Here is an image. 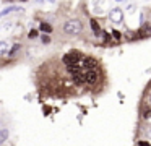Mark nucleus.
Here are the masks:
<instances>
[{
	"label": "nucleus",
	"instance_id": "obj_1",
	"mask_svg": "<svg viewBox=\"0 0 151 146\" xmlns=\"http://www.w3.org/2000/svg\"><path fill=\"white\" fill-rule=\"evenodd\" d=\"M63 31L67 32V34H80L81 32V23L78 21V19H70V21H67L65 24H63Z\"/></svg>",
	"mask_w": 151,
	"mask_h": 146
},
{
	"label": "nucleus",
	"instance_id": "obj_2",
	"mask_svg": "<svg viewBox=\"0 0 151 146\" xmlns=\"http://www.w3.org/2000/svg\"><path fill=\"white\" fill-rule=\"evenodd\" d=\"M81 54L80 52H76V50H73V52H68V54H65L63 55V63L65 65H75V63H78L80 60H81Z\"/></svg>",
	"mask_w": 151,
	"mask_h": 146
},
{
	"label": "nucleus",
	"instance_id": "obj_3",
	"mask_svg": "<svg viewBox=\"0 0 151 146\" xmlns=\"http://www.w3.org/2000/svg\"><path fill=\"white\" fill-rule=\"evenodd\" d=\"M109 18L114 23H122L124 21V12H122V8H119V6L112 8L111 12H109Z\"/></svg>",
	"mask_w": 151,
	"mask_h": 146
},
{
	"label": "nucleus",
	"instance_id": "obj_4",
	"mask_svg": "<svg viewBox=\"0 0 151 146\" xmlns=\"http://www.w3.org/2000/svg\"><path fill=\"white\" fill-rule=\"evenodd\" d=\"M80 65H81L83 70H88V68H96L98 67V60L93 57H86V58H81L80 60Z\"/></svg>",
	"mask_w": 151,
	"mask_h": 146
},
{
	"label": "nucleus",
	"instance_id": "obj_5",
	"mask_svg": "<svg viewBox=\"0 0 151 146\" xmlns=\"http://www.w3.org/2000/svg\"><path fill=\"white\" fill-rule=\"evenodd\" d=\"M85 80L88 84H94L96 81H98V71L94 70V68H88V70H85Z\"/></svg>",
	"mask_w": 151,
	"mask_h": 146
},
{
	"label": "nucleus",
	"instance_id": "obj_6",
	"mask_svg": "<svg viewBox=\"0 0 151 146\" xmlns=\"http://www.w3.org/2000/svg\"><path fill=\"white\" fill-rule=\"evenodd\" d=\"M13 12H23V8H21V6H15V5H8V6H5L4 10H0V18H4V16L10 15V13H13Z\"/></svg>",
	"mask_w": 151,
	"mask_h": 146
},
{
	"label": "nucleus",
	"instance_id": "obj_7",
	"mask_svg": "<svg viewBox=\"0 0 151 146\" xmlns=\"http://www.w3.org/2000/svg\"><path fill=\"white\" fill-rule=\"evenodd\" d=\"M89 24H91V29H93V32H94L96 36H101L102 34L101 26L98 24V21H96V19H89Z\"/></svg>",
	"mask_w": 151,
	"mask_h": 146
},
{
	"label": "nucleus",
	"instance_id": "obj_8",
	"mask_svg": "<svg viewBox=\"0 0 151 146\" xmlns=\"http://www.w3.org/2000/svg\"><path fill=\"white\" fill-rule=\"evenodd\" d=\"M138 34H140V37L150 36V34H151V26H150V24H143V26L140 28V31H138Z\"/></svg>",
	"mask_w": 151,
	"mask_h": 146
},
{
	"label": "nucleus",
	"instance_id": "obj_9",
	"mask_svg": "<svg viewBox=\"0 0 151 146\" xmlns=\"http://www.w3.org/2000/svg\"><path fill=\"white\" fill-rule=\"evenodd\" d=\"M39 29H41L42 32H46V34H50V32H52V26H50L49 23H46V21H42V23L39 24Z\"/></svg>",
	"mask_w": 151,
	"mask_h": 146
},
{
	"label": "nucleus",
	"instance_id": "obj_10",
	"mask_svg": "<svg viewBox=\"0 0 151 146\" xmlns=\"http://www.w3.org/2000/svg\"><path fill=\"white\" fill-rule=\"evenodd\" d=\"M10 136V132L7 128H0V145L7 141V138Z\"/></svg>",
	"mask_w": 151,
	"mask_h": 146
},
{
	"label": "nucleus",
	"instance_id": "obj_11",
	"mask_svg": "<svg viewBox=\"0 0 151 146\" xmlns=\"http://www.w3.org/2000/svg\"><path fill=\"white\" fill-rule=\"evenodd\" d=\"M7 52H8V44L5 41H0V57L7 55Z\"/></svg>",
	"mask_w": 151,
	"mask_h": 146
},
{
	"label": "nucleus",
	"instance_id": "obj_12",
	"mask_svg": "<svg viewBox=\"0 0 151 146\" xmlns=\"http://www.w3.org/2000/svg\"><path fill=\"white\" fill-rule=\"evenodd\" d=\"M20 47H21L20 44H15V45H13V47H12V49H8L7 55H8V57H13V54H17V50H18V49H20Z\"/></svg>",
	"mask_w": 151,
	"mask_h": 146
},
{
	"label": "nucleus",
	"instance_id": "obj_13",
	"mask_svg": "<svg viewBox=\"0 0 151 146\" xmlns=\"http://www.w3.org/2000/svg\"><path fill=\"white\" fill-rule=\"evenodd\" d=\"M41 39H42V42H44V44H47V42L50 41V37H49V36H46V34H44V36H42V37H41Z\"/></svg>",
	"mask_w": 151,
	"mask_h": 146
},
{
	"label": "nucleus",
	"instance_id": "obj_14",
	"mask_svg": "<svg viewBox=\"0 0 151 146\" xmlns=\"http://www.w3.org/2000/svg\"><path fill=\"white\" fill-rule=\"evenodd\" d=\"M36 36H37V31H34V29H33V31L29 32V37L33 39V37H36Z\"/></svg>",
	"mask_w": 151,
	"mask_h": 146
},
{
	"label": "nucleus",
	"instance_id": "obj_15",
	"mask_svg": "<svg viewBox=\"0 0 151 146\" xmlns=\"http://www.w3.org/2000/svg\"><path fill=\"white\" fill-rule=\"evenodd\" d=\"M112 34H114V37H115V39H120V32H119V31H114Z\"/></svg>",
	"mask_w": 151,
	"mask_h": 146
},
{
	"label": "nucleus",
	"instance_id": "obj_16",
	"mask_svg": "<svg viewBox=\"0 0 151 146\" xmlns=\"http://www.w3.org/2000/svg\"><path fill=\"white\" fill-rule=\"evenodd\" d=\"M47 2H50V3H52V2H55V0H47Z\"/></svg>",
	"mask_w": 151,
	"mask_h": 146
},
{
	"label": "nucleus",
	"instance_id": "obj_17",
	"mask_svg": "<svg viewBox=\"0 0 151 146\" xmlns=\"http://www.w3.org/2000/svg\"><path fill=\"white\" fill-rule=\"evenodd\" d=\"M115 2H124V0H115Z\"/></svg>",
	"mask_w": 151,
	"mask_h": 146
},
{
	"label": "nucleus",
	"instance_id": "obj_18",
	"mask_svg": "<svg viewBox=\"0 0 151 146\" xmlns=\"http://www.w3.org/2000/svg\"><path fill=\"white\" fill-rule=\"evenodd\" d=\"M21 2H26V0H21Z\"/></svg>",
	"mask_w": 151,
	"mask_h": 146
}]
</instances>
